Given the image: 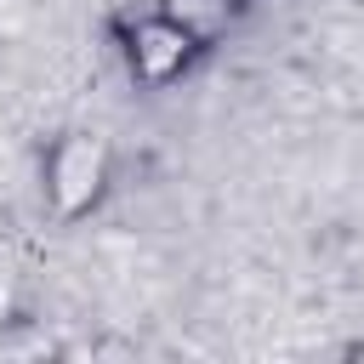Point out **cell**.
Listing matches in <instances>:
<instances>
[{"label": "cell", "instance_id": "obj_1", "mask_svg": "<svg viewBox=\"0 0 364 364\" xmlns=\"http://www.w3.org/2000/svg\"><path fill=\"white\" fill-rule=\"evenodd\" d=\"M108 171H114V148H108L102 131H85V125L80 131H63L51 142V154H46V199H51V210L63 222L85 216L102 199Z\"/></svg>", "mask_w": 364, "mask_h": 364}, {"label": "cell", "instance_id": "obj_2", "mask_svg": "<svg viewBox=\"0 0 364 364\" xmlns=\"http://www.w3.org/2000/svg\"><path fill=\"white\" fill-rule=\"evenodd\" d=\"M193 51H199V46H193L159 6H154V11L136 23V34H131V68H136L142 80H154V85H165L171 74H182Z\"/></svg>", "mask_w": 364, "mask_h": 364}, {"label": "cell", "instance_id": "obj_3", "mask_svg": "<svg viewBox=\"0 0 364 364\" xmlns=\"http://www.w3.org/2000/svg\"><path fill=\"white\" fill-rule=\"evenodd\" d=\"M159 11L205 51V46H216L228 28H233V11H239V0H159Z\"/></svg>", "mask_w": 364, "mask_h": 364}, {"label": "cell", "instance_id": "obj_4", "mask_svg": "<svg viewBox=\"0 0 364 364\" xmlns=\"http://www.w3.org/2000/svg\"><path fill=\"white\" fill-rule=\"evenodd\" d=\"M11 301H17V262H11V250L0 245V330H6V318H11Z\"/></svg>", "mask_w": 364, "mask_h": 364}]
</instances>
